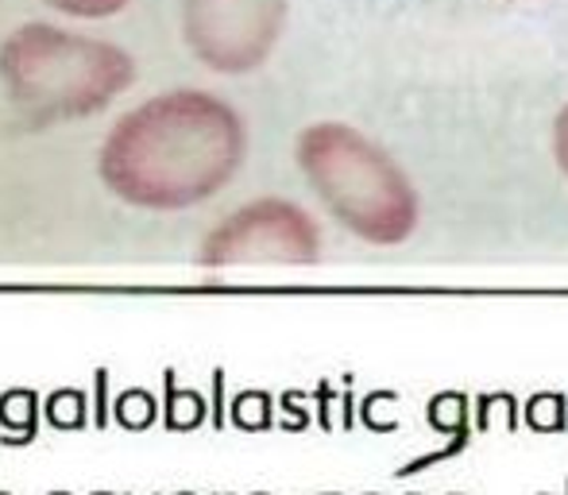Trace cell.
Segmentation results:
<instances>
[{"label": "cell", "instance_id": "1", "mask_svg": "<svg viewBox=\"0 0 568 495\" xmlns=\"http://www.w3.org/2000/svg\"><path fill=\"white\" fill-rule=\"evenodd\" d=\"M247 151L236 109L202 90H174L132 113L101 148V179L140 210H186L229 186Z\"/></svg>", "mask_w": 568, "mask_h": 495}, {"label": "cell", "instance_id": "2", "mask_svg": "<svg viewBox=\"0 0 568 495\" xmlns=\"http://www.w3.org/2000/svg\"><path fill=\"white\" fill-rule=\"evenodd\" d=\"M0 78L31 128L93 117L132 85L135 62L105 39L23 23L0 47Z\"/></svg>", "mask_w": 568, "mask_h": 495}, {"label": "cell", "instance_id": "3", "mask_svg": "<svg viewBox=\"0 0 568 495\" xmlns=\"http://www.w3.org/2000/svg\"><path fill=\"white\" fill-rule=\"evenodd\" d=\"M298 166L348 233L367 244H403L418 229V194L406 171L364 132L337 121L298 135Z\"/></svg>", "mask_w": 568, "mask_h": 495}, {"label": "cell", "instance_id": "4", "mask_svg": "<svg viewBox=\"0 0 568 495\" xmlns=\"http://www.w3.org/2000/svg\"><path fill=\"white\" fill-rule=\"evenodd\" d=\"M291 0H182V31L197 59L221 74H247L275 51Z\"/></svg>", "mask_w": 568, "mask_h": 495}, {"label": "cell", "instance_id": "5", "mask_svg": "<svg viewBox=\"0 0 568 495\" xmlns=\"http://www.w3.org/2000/svg\"><path fill=\"white\" fill-rule=\"evenodd\" d=\"M317 255L322 233L314 218L283 198H260L205 236L197 263L217 271L236 263H314Z\"/></svg>", "mask_w": 568, "mask_h": 495}, {"label": "cell", "instance_id": "6", "mask_svg": "<svg viewBox=\"0 0 568 495\" xmlns=\"http://www.w3.org/2000/svg\"><path fill=\"white\" fill-rule=\"evenodd\" d=\"M39 418H43V398L31 387H12L0 395V426L8 430L0 445L16 449V445H31L39 434Z\"/></svg>", "mask_w": 568, "mask_h": 495}, {"label": "cell", "instance_id": "7", "mask_svg": "<svg viewBox=\"0 0 568 495\" xmlns=\"http://www.w3.org/2000/svg\"><path fill=\"white\" fill-rule=\"evenodd\" d=\"M213 414V406L205 403L202 391L179 387V372H163V426L171 434H190V430L205 426V418Z\"/></svg>", "mask_w": 568, "mask_h": 495}, {"label": "cell", "instance_id": "8", "mask_svg": "<svg viewBox=\"0 0 568 495\" xmlns=\"http://www.w3.org/2000/svg\"><path fill=\"white\" fill-rule=\"evenodd\" d=\"M275 411H278V398L271 391H260V387H247V391H236L229 403V422L244 434H267L275 426Z\"/></svg>", "mask_w": 568, "mask_h": 495}, {"label": "cell", "instance_id": "9", "mask_svg": "<svg viewBox=\"0 0 568 495\" xmlns=\"http://www.w3.org/2000/svg\"><path fill=\"white\" fill-rule=\"evenodd\" d=\"M43 418L51 430H85L93 426L90 395L82 387H59L43 398Z\"/></svg>", "mask_w": 568, "mask_h": 495}, {"label": "cell", "instance_id": "10", "mask_svg": "<svg viewBox=\"0 0 568 495\" xmlns=\"http://www.w3.org/2000/svg\"><path fill=\"white\" fill-rule=\"evenodd\" d=\"M523 426L534 434H565L568 430V398L561 391H538L523 403Z\"/></svg>", "mask_w": 568, "mask_h": 495}, {"label": "cell", "instance_id": "11", "mask_svg": "<svg viewBox=\"0 0 568 495\" xmlns=\"http://www.w3.org/2000/svg\"><path fill=\"white\" fill-rule=\"evenodd\" d=\"M471 411H476V406H471V398L464 395V391H442V395H434L426 403V422L434 434L453 437L471 426Z\"/></svg>", "mask_w": 568, "mask_h": 495}, {"label": "cell", "instance_id": "12", "mask_svg": "<svg viewBox=\"0 0 568 495\" xmlns=\"http://www.w3.org/2000/svg\"><path fill=\"white\" fill-rule=\"evenodd\" d=\"M159 414H163V403H159V398L151 395L148 387H124L113 398V418H116V426L132 430V434H140V430L155 426Z\"/></svg>", "mask_w": 568, "mask_h": 495}, {"label": "cell", "instance_id": "13", "mask_svg": "<svg viewBox=\"0 0 568 495\" xmlns=\"http://www.w3.org/2000/svg\"><path fill=\"white\" fill-rule=\"evenodd\" d=\"M499 414L507 418L510 434L523 430V403H518L510 391H484V395L476 398V434H491Z\"/></svg>", "mask_w": 568, "mask_h": 495}, {"label": "cell", "instance_id": "14", "mask_svg": "<svg viewBox=\"0 0 568 495\" xmlns=\"http://www.w3.org/2000/svg\"><path fill=\"white\" fill-rule=\"evenodd\" d=\"M398 391H372V395L359 403V422H364L372 434H395L398 430V414H387V406L398 403Z\"/></svg>", "mask_w": 568, "mask_h": 495}, {"label": "cell", "instance_id": "15", "mask_svg": "<svg viewBox=\"0 0 568 495\" xmlns=\"http://www.w3.org/2000/svg\"><path fill=\"white\" fill-rule=\"evenodd\" d=\"M468 445H471V426L460 430V434H453L449 445H442V449L426 453V457H418V461H406L403 468H395V476H398V481H406V476H418V473H426V468H434V465H445V461L460 457Z\"/></svg>", "mask_w": 568, "mask_h": 495}, {"label": "cell", "instance_id": "16", "mask_svg": "<svg viewBox=\"0 0 568 495\" xmlns=\"http://www.w3.org/2000/svg\"><path fill=\"white\" fill-rule=\"evenodd\" d=\"M306 398H310L306 391H283V395H278V411H283L278 426H283L286 434H302V430H310V422H314Z\"/></svg>", "mask_w": 568, "mask_h": 495}, {"label": "cell", "instance_id": "17", "mask_svg": "<svg viewBox=\"0 0 568 495\" xmlns=\"http://www.w3.org/2000/svg\"><path fill=\"white\" fill-rule=\"evenodd\" d=\"M47 4H54L59 12H67V16H82V20H101V16H116L120 8L128 4V0H47Z\"/></svg>", "mask_w": 568, "mask_h": 495}, {"label": "cell", "instance_id": "18", "mask_svg": "<svg viewBox=\"0 0 568 495\" xmlns=\"http://www.w3.org/2000/svg\"><path fill=\"white\" fill-rule=\"evenodd\" d=\"M113 422V398H109V368L93 372V426L105 430Z\"/></svg>", "mask_w": 568, "mask_h": 495}, {"label": "cell", "instance_id": "19", "mask_svg": "<svg viewBox=\"0 0 568 495\" xmlns=\"http://www.w3.org/2000/svg\"><path fill=\"white\" fill-rule=\"evenodd\" d=\"M341 395H344V391L333 387L329 380H322V383H317V391H314V403H317V426H322L325 434H333V430H337V422H333V406H341Z\"/></svg>", "mask_w": 568, "mask_h": 495}, {"label": "cell", "instance_id": "20", "mask_svg": "<svg viewBox=\"0 0 568 495\" xmlns=\"http://www.w3.org/2000/svg\"><path fill=\"white\" fill-rule=\"evenodd\" d=\"M213 430L229 426V406H225V368H213V414H210Z\"/></svg>", "mask_w": 568, "mask_h": 495}, {"label": "cell", "instance_id": "21", "mask_svg": "<svg viewBox=\"0 0 568 495\" xmlns=\"http://www.w3.org/2000/svg\"><path fill=\"white\" fill-rule=\"evenodd\" d=\"M554 155H557V166H561V174L568 179V105L557 113L554 121Z\"/></svg>", "mask_w": 568, "mask_h": 495}, {"label": "cell", "instance_id": "22", "mask_svg": "<svg viewBox=\"0 0 568 495\" xmlns=\"http://www.w3.org/2000/svg\"><path fill=\"white\" fill-rule=\"evenodd\" d=\"M356 426V398H352V375H344V395H341V430Z\"/></svg>", "mask_w": 568, "mask_h": 495}, {"label": "cell", "instance_id": "23", "mask_svg": "<svg viewBox=\"0 0 568 495\" xmlns=\"http://www.w3.org/2000/svg\"><path fill=\"white\" fill-rule=\"evenodd\" d=\"M93 495H113V492H93Z\"/></svg>", "mask_w": 568, "mask_h": 495}, {"label": "cell", "instance_id": "24", "mask_svg": "<svg viewBox=\"0 0 568 495\" xmlns=\"http://www.w3.org/2000/svg\"><path fill=\"white\" fill-rule=\"evenodd\" d=\"M322 495H341V492H322Z\"/></svg>", "mask_w": 568, "mask_h": 495}, {"label": "cell", "instance_id": "25", "mask_svg": "<svg viewBox=\"0 0 568 495\" xmlns=\"http://www.w3.org/2000/svg\"><path fill=\"white\" fill-rule=\"evenodd\" d=\"M364 495H383V492H364Z\"/></svg>", "mask_w": 568, "mask_h": 495}, {"label": "cell", "instance_id": "26", "mask_svg": "<svg viewBox=\"0 0 568 495\" xmlns=\"http://www.w3.org/2000/svg\"><path fill=\"white\" fill-rule=\"evenodd\" d=\"M565 495H568V476H565Z\"/></svg>", "mask_w": 568, "mask_h": 495}, {"label": "cell", "instance_id": "27", "mask_svg": "<svg viewBox=\"0 0 568 495\" xmlns=\"http://www.w3.org/2000/svg\"><path fill=\"white\" fill-rule=\"evenodd\" d=\"M51 495H67V492H51Z\"/></svg>", "mask_w": 568, "mask_h": 495}, {"label": "cell", "instance_id": "28", "mask_svg": "<svg viewBox=\"0 0 568 495\" xmlns=\"http://www.w3.org/2000/svg\"><path fill=\"white\" fill-rule=\"evenodd\" d=\"M179 495H194V492H179Z\"/></svg>", "mask_w": 568, "mask_h": 495}, {"label": "cell", "instance_id": "29", "mask_svg": "<svg viewBox=\"0 0 568 495\" xmlns=\"http://www.w3.org/2000/svg\"><path fill=\"white\" fill-rule=\"evenodd\" d=\"M252 495H267V492H252Z\"/></svg>", "mask_w": 568, "mask_h": 495}, {"label": "cell", "instance_id": "30", "mask_svg": "<svg viewBox=\"0 0 568 495\" xmlns=\"http://www.w3.org/2000/svg\"><path fill=\"white\" fill-rule=\"evenodd\" d=\"M541 495H549V492H541Z\"/></svg>", "mask_w": 568, "mask_h": 495}, {"label": "cell", "instance_id": "31", "mask_svg": "<svg viewBox=\"0 0 568 495\" xmlns=\"http://www.w3.org/2000/svg\"><path fill=\"white\" fill-rule=\"evenodd\" d=\"M0 495H8V492H0Z\"/></svg>", "mask_w": 568, "mask_h": 495}, {"label": "cell", "instance_id": "32", "mask_svg": "<svg viewBox=\"0 0 568 495\" xmlns=\"http://www.w3.org/2000/svg\"><path fill=\"white\" fill-rule=\"evenodd\" d=\"M410 495H414V492H410Z\"/></svg>", "mask_w": 568, "mask_h": 495}]
</instances>
